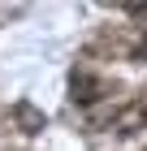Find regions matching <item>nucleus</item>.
Masks as SVG:
<instances>
[{"label": "nucleus", "mask_w": 147, "mask_h": 151, "mask_svg": "<svg viewBox=\"0 0 147 151\" xmlns=\"http://www.w3.org/2000/svg\"><path fill=\"white\" fill-rule=\"evenodd\" d=\"M13 125L22 129V134H39V129L48 125V116L39 112V108H30V104L22 99V104H13Z\"/></svg>", "instance_id": "obj_3"}, {"label": "nucleus", "mask_w": 147, "mask_h": 151, "mask_svg": "<svg viewBox=\"0 0 147 151\" xmlns=\"http://www.w3.org/2000/svg\"><path fill=\"white\" fill-rule=\"evenodd\" d=\"M113 121H117V134H138V129H147V95H138L134 104L121 108Z\"/></svg>", "instance_id": "obj_2"}, {"label": "nucleus", "mask_w": 147, "mask_h": 151, "mask_svg": "<svg viewBox=\"0 0 147 151\" xmlns=\"http://www.w3.org/2000/svg\"><path fill=\"white\" fill-rule=\"evenodd\" d=\"M69 91H74V104H95V99H104V95H108V82L95 78V73H87V69H74Z\"/></svg>", "instance_id": "obj_1"}]
</instances>
